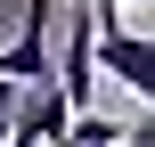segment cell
Masks as SVG:
<instances>
[{
  "label": "cell",
  "instance_id": "cell-1",
  "mask_svg": "<svg viewBox=\"0 0 155 147\" xmlns=\"http://www.w3.org/2000/svg\"><path fill=\"white\" fill-rule=\"evenodd\" d=\"M98 65H106L131 98H147V106H155V41H147V33H131V25L98 16Z\"/></svg>",
  "mask_w": 155,
  "mask_h": 147
},
{
  "label": "cell",
  "instance_id": "cell-2",
  "mask_svg": "<svg viewBox=\"0 0 155 147\" xmlns=\"http://www.w3.org/2000/svg\"><path fill=\"white\" fill-rule=\"evenodd\" d=\"M98 74H106V65H98V0H90V8H74V16H65V57H57V82H65L74 115L98 98Z\"/></svg>",
  "mask_w": 155,
  "mask_h": 147
},
{
  "label": "cell",
  "instance_id": "cell-3",
  "mask_svg": "<svg viewBox=\"0 0 155 147\" xmlns=\"http://www.w3.org/2000/svg\"><path fill=\"white\" fill-rule=\"evenodd\" d=\"M16 147H41V139H74V98H65V82H25V98H16Z\"/></svg>",
  "mask_w": 155,
  "mask_h": 147
},
{
  "label": "cell",
  "instance_id": "cell-4",
  "mask_svg": "<svg viewBox=\"0 0 155 147\" xmlns=\"http://www.w3.org/2000/svg\"><path fill=\"white\" fill-rule=\"evenodd\" d=\"M49 16H57V0H25V25L0 49V74H16V82H41L49 74Z\"/></svg>",
  "mask_w": 155,
  "mask_h": 147
},
{
  "label": "cell",
  "instance_id": "cell-5",
  "mask_svg": "<svg viewBox=\"0 0 155 147\" xmlns=\"http://www.w3.org/2000/svg\"><path fill=\"white\" fill-rule=\"evenodd\" d=\"M114 139H139V131H123L114 115H98V106H82V115H74V139H65V147H114Z\"/></svg>",
  "mask_w": 155,
  "mask_h": 147
},
{
  "label": "cell",
  "instance_id": "cell-6",
  "mask_svg": "<svg viewBox=\"0 0 155 147\" xmlns=\"http://www.w3.org/2000/svg\"><path fill=\"white\" fill-rule=\"evenodd\" d=\"M16 98H25V82H16V74H0V123H16Z\"/></svg>",
  "mask_w": 155,
  "mask_h": 147
}]
</instances>
